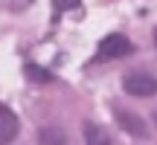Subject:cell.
I'll return each mask as SVG.
<instances>
[{"instance_id": "10", "label": "cell", "mask_w": 157, "mask_h": 145, "mask_svg": "<svg viewBox=\"0 0 157 145\" xmlns=\"http://www.w3.org/2000/svg\"><path fill=\"white\" fill-rule=\"evenodd\" d=\"M154 119H157V113H154Z\"/></svg>"}, {"instance_id": "6", "label": "cell", "mask_w": 157, "mask_h": 145, "mask_svg": "<svg viewBox=\"0 0 157 145\" xmlns=\"http://www.w3.org/2000/svg\"><path fill=\"white\" fill-rule=\"evenodd\" d=\"M38 145H67L61 128H41L38 131Z\"/></svg>"}, {"instance_id": "7", "label": "cell", "mask_w": 157, "mask_h": 145, "mask_svg": "<svg viewBox=\"0 0 157 145\" xmlns=\"http://www.w3.org/2000/svg\"><path fill=\"white\" fill-rule=\"evenodd\" d=\"M26 76L32 78V81H52V76L47 70H41V67H35V64H26Z\"/></svg>"}, {"instance_id": "8", "label": "cell", "mask_w": 157, "mask_h": 145, "mask_svg": "<svg viewBox=\"0 0 157 145\" xmlns=\"http://www.w3.org/2000/svg\"><path fill=\"white\" fill-rule=\"evenodd\" d=\"M78 6V0H56V9L61 12V9H76Z\"/></svg>"}, {"instance_id": "2", "label": "cell", "mask_w": 157, "mask_h": 145, "mask_svg": "<svg viewBox=\"0 0 157 145\" xmlns=\"http://www.w3.org/2000/svg\"><path fill=\"white\" fill-rule=\"evenodd\" d=\"M134 52V44H131L125 35H108L99 44V58L102 61H111V58H125Z\"/></svg>"}, {"instance_id": "3", "label": "cell", "mask_w": 157, "mask_h": 145, "mask_svg": "<svg viewBox=\"0 0 157 145\" xmlns=\"http://www.w3.org/2000/svg\"><path fill=\"white\" fill-rule=\"evenodd\" d=\"M17 131H21V122H17L15 110H12V107H6L3 102H0V145L15 142Z\"/></svg>"}, {"instance_id": "9", "label": "cell", "mask_w": 157, "mask_h": 145, "mask_svg": "<svg viewBox=\"0 0 157 145\" xmlns=\"http://www.w3.org/2000/svg\"><path fill=\"white\" fill-rule=\"evenodd\" d=\"M154 44H157V32H154Z\"/></svg>"}, {"instance_id": "5", "label": "cell", "mask_w": 157, "mask_h": 145, "mask_svg": "<svg viewBox=\"0 0 157 145\" xmlns=\"http://www.w3.org/2000/svg\"><path fill=\"white\" fill-rule=\"evenodd\" d=\"M84 142L87 145H113L111 139H108V134L99 128V125H93V122H84Z\"/></svg>"}, {"instance_id": "1", "label": "cell", "mask_w": 157, "mask_h": 145, "mask_svg": "<svg viewBox=\"0 0 157 145\" xmlns=\"http://www.w3.org/2000/svg\"><path fill=\"white\" fill-rule=\"evenodd\" d=\"M122 87L128 96H140V99H148V96L157 93V78L148 76V72H131V76L122 78Z\"/></svg>"}, {"instance_id": "4", "label": "cell", "mask_w": 157, "mask_h": 145, "mask_svg": "<svg viewBox=\"0 0 157 145\" xmlns=\"http://www.w3.org/2000/svg\"><path fill=\"white\" fill-rule=\"evenodd\" d=\"M117 122L122 125L131 136H140V139H146V136H148L146 122H143L140 116H134V113H128V110H117Z\"/></svg>"}]
</instances>
